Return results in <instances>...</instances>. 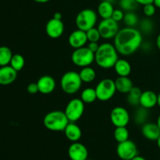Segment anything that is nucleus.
Returning a JSON list of instances; mask_svg holds the SVG:
<instances>
[{"label": "nucleus", "instance_id": "obj_1", "mask_svg": "<svg viewBox=\"0 0 160 160\" xmlns=\"http://www.w3.org/2000/svg\"><path fill=\"white\" fill-rule=\"evenodd\" d=\"M113 39V45L119 54L125 56H131L135 53L142 46L143 42L140 30L129 27L120 29Z\"/></svg>", "mask_w": 160, "mask_h": 160}, {"label": "nucleus", "instance_id": "obj_2", "mask_svg": "<svg viewBox=\"0 0 160 160\" xmlns=\"http://www.w3.org/2000/svg\"><path fill=\"white\" fill-rule=\"evenodd\" d=\"M119 59V53L113 44L104 42L99 45L95 53V62L101 68L109 69L114 67Z\"/></svg>", "mask_w": 160, "mask_h": 160}, {"label": "nucleus", "instance_id": "obj_3", "mask_svg": "<svg viewBox=\"0 0 160 160\" xmlns=\"http://www.w3.org/2000/svg\"><path fill=\"white\" fill-rule=\"evenodd\" d=\"M69 122L70 121L65 112L59 110L49 111L43 119V124L45 128L54 132L64 131Z\"/></svg>", "mask_w": 160, "mask_h": 160}, {"label": "nucleus", "instance_id": "obj_4", "mask_svg": "<svg viewBox=\"0 0 160 160\" xmlns=\"http://www.w3.org/2000/svg\"><path fill=\"white\" fill-rule=\"evenodd\" d=\"M82 80L79 72L69 71L64 73L60 79V86L65 93L74 94L78 93L82 86Z\"/></svg>", "mask_w": 160, "mask_h": 160}, {"label": "nucleus", "instance_id": "obj_5", "mask_svg": "<svg viewBox=\"0 0 160 160\" xmlns=\"http://www.w3.org/2000/svg\"><path fill=\"white\" fill-rule=\"evenodd\" d=\"M98 20V15L92 9H84L80 11L75 19V23L78 29L87 31L91 28H95Z\"/></svg>", "mask_w": 160, "mask_h": 160}, {"label": "nucleus", "instance_id": "obj_6", "mask_svg": "<svg viewBox=\"0 0 160 160\" xmlns=\"http://www.w3.org/2000/svg\"><path fill=\"white\" fill-rule=\"evenodd\" d=\"M71 61L78 67H88L95 61V53L87 46L75 49L71 54Z\"/></svg>", "mask_w": 160, "mask_h": 160}, {"label": "nucleus", "instance_id": "obj_7", "mask_svg": "<svg viewBox=\"0 0 160 160\" xmlns=\"http://www.w3.org/2000/svg\"><path fill=\"white\" fill-rule=\"evenodd\" d=\"M98 100L107 101L112 99L117 92L115 81L111 78H103L95 88Z\"/></svg>", "mask_w": 160, "mask_h": 160}, {"label": "nucleus", "instance_id": "obj_8", "mask_svg": "<svg viewBox=\"0 0 160 160\" xmlns=\"http://www.w3.org/2000/svg\"><path fill=\"white\" fill-rule=\"evenodd\" d=\"M84 111V102L81 98H74L67 103L64 112L70 122H76L82 117Z\"/></svg>", "mask_w": 160, "mask_h": 160}, {"label": "nucleus", "instance_id": "obj_9", "mask_svg": "<svg viewBox=\"0 0 160 160\" xmlns=\"http://www.w3.org/2000/svg\"><path fill=\"white\" fill-rule=\"evenodd\" d=\"M97 28L99 31L101 37L104 39H114L120 31L118 22L115 21L112 18L102 19L99 22Z\"/></svg>", "mask_w": 160, "mask_h": 160}, {"label": "nucleus", "instance_id": "obj_10", "mask_svg": "<svg viewBox=\"0 0 160 160\" xmlns=\"http://www.w3.org/2000/svg\"><path fill=\"white\" fill-rule=\"evenodd\" d=\"M117 153L122 160H131L138 155V150L135 143L131 140L119 143L117 147Z\"/></svg>", "mask_w": 160, "mask_h": 160}, {"label": "nucleus", "instance_id": "obj_11", "mask_svg": "<svg viewBox=\"0 0 160 160\" xmlns=\"http://www.w3.org/2000/svg\"><path fill=\"white\" fill-rule=\"evenodd\" d=\"M130 119L129 112L123 107H115L111 111L110 120L116 127L127 126L129 123Z\"/></svg>", "mask_w": 160, "mask_h": 160}, {"label": "nucleus", "instance_id": "obj_12", "mask_svg": "<svg viewBox=\"0 0 160 160\" xmlns=\"http://www.w3.org/2000/svg\"><path fill=\"white\" fill-rule=\"evenodd\" d=\"M65 27L62 20L52 18L45 25V31L47 35L51 39H59L63 35Z\"/></svg>", "mask_w": 160, "mask_h": 160}, {"label": "nucleus", "instance_id": "obj_13", "mask_svg": "<svg viewBox=\"0 0 160 160\" xmlns=\"http://www.w3.org/2000/svg\"><path fill=\"white\" fill-rule=\"evenodd\" d=\"M68 155L71 160H86L88 157V151L81 143L73 142L68 148Z\"/></svg>", "mask_w": 160, "mask_h": 160}, {"label": "nucleus", "instance_id": "obj_14", "mask_svg": "<svg viewBox=\"0 0 160 160\" xmlns=\"http://www.w3.org/2000/svg\"><path fill=\"white\" fill-rule=\"evenodd\" d=\"M88 42L86 35V31H81V30H75L68 38V42L72 48L79 49L84 47L86 43Z\"/></svg>", "mask_w": 160, "mask_h": 160}, {"label": "nucleus", "instance_id": "obj_15", "mask_svg": "<svg viewBox=\"0 0 160 160\" xmlns=\"http://www.w3.org/2000/svg\"><path fill=\"white\" fill-rule=\"evenodd\" d=\"M39 93L42 94H50L55 90L56 86V80L50 75H43L37 82Z\"/></svg>", "mask_w": 160, "mask_h": 160}, {"label": "nucleus", "instance_id": "obj_16", "mask_svg": "<svg viewBox=\"0 0 160 160\" xmlns=\"http://www.w3.org/2000/svg\"><path fill=\"white\" fill-rule=\"evenodd\" d=\"M142 133L149 141H157L160 136V129L156 122H147L142 125Z\"/></svg>", "mask_w": 160, "mask_h": 160}, {"label": "nucleus", "instance_id": "obj_17", "mask_svg": "<svg viewBox=\"0 0 160 160\" xmlns=\"http://www.w3.org/2000/svg\"><path fill=\"white\" fill-rule=\"evenodd\" d=\"M17 77V72L10 65L0 67V85L6 86L13 83Z\"/></svg>", "mask_w": 160, "mask_h": 160}, {"label": "nucleus", "instance_id": "obj_18", "mask_svg": "<svg viewBox=\"0 0 160 160\" xmlns=\"http://www.w3.org/2000/svg\"><path fill=\"white\" fill-rule=\"evenodd\" d=\"M158 94L152 90L143 91L140 97L139 104L146 109H151L157 105Z\"/></svg>", "mask_w": 160, "mask_h": 160}, {"label": "nucleus", "instance_id": "obj_19", "mask_svg": "<svg viewBox=\"0 0 160 160\" xmlns=\"http://www.w3.org/2000/svg\"><path fill=\"white\" fill-rule=\"evenodd\" d=\"M63 132L66 137L72 142H78L82 136L81 129L75 122H69Z\"/></svg>", "mask_w": 160, "mask_h": 160}, {"label": "nucleus", "instance_id": "obj_20", "mask_svg": "<svg viewBox=\"0 0 160 160\" xmlns=\"http://www.w3.org/2000/svg\"><path fill=\"white\" fill-rule=\"evenodd\" d=\"M117 91L123 94H128L134 87V83L129 77L118 76L115 80Z\"/></svg>", "mask_w": 160, "mask_h": 160}, {"label": "nucleus", "instance_id": "obj_21", "mask_svg": "<svg viewBox=\"0 0 160 160\" xmlns=\"http://www.w3.org/2000/svg\"><path fill=\"white\" fill-rule=\"evenodd\" d=\"M114 71L118 76L128 77L131 73V65L127 60L120 59L116 62L113 67Z\"/></svg>", "mask_w": 160, "mask_h": 160}, {"label": "nucleus", "instance_id": "obj_22", "mask_svg": "<svg viewBox=\"0 0 160 160\" xmlns=\"http://www.w3.org/2000/svg\"><path fill=\"white\" fill-rule=\"evenodd\" d=\"M113 4L106 1H102L98 6V14L102 19L111 18L114 11Z\"/></svg>", "mask_w": 160, "mask_h": 160}, {"label": "nucleus", "instance_id": "obj_23", "mask_svg": "<svg viewBox=\"0 0 160 160\" xmlns=\"http://www.w3.org/2000/svg\"><path fill=\"white\" fill-rule=\"evenodd\" d=\"M79 75L83 83H92L96 78V72L95 69L90 66L82 67L79 72Z\"/></svg>", "mask_w": 160, "mask_h": 160}, {"label": "nucleus", "instance_id": "obj_24", "mask_svg": "<svg viewBox=\"0 0 160 160\" xmlns=\"http://www.w3.org/2000/svg\"><path fill=\"white\" fill-rule=\"evenodd\" d=\"M81 99L84 104H92L98 99L95 89L88 87L83 89L81 93Z\"/></svg>", "mask_w": 160, "mask_h": 160}, {"label": "nucleus", "instance_id": "obj_25", "mask_svg": "<svg viewBox=\"0 0 160 160\" xmlns=\"http://www.w3.org/2000/svg\"><path fill=\"white\" fill-rule=\"evenodd\" d=\"M12 53L7 46H0V67L9 65L12 56Z\"/></svg>", "mask_w": 160, "mask_h": 160}, {"label": "nucleus", "instance_id": "obj_26", "mask_svg": "<svg viewBox=\"0 0 160 160\" xmlns=\"http://www.w3.org/2000/svg\"><path fill=\"white\" fill-rule=\"evenodd\" d=\"M142 93V89L138 86H134L128 94V102L132 106H137L140 102V97Z\"/></svg>", "mask_w": 160, "mask_h": 160}, {"label": "nucleus", "instance_id": "obj_27", "mask_svg": "<svg viewBox=\"0 0 160 160\" xmlns=\"http://www.w3.org/2000/svg\"><path fill=\"white\" fill-rule=\"evenodd\" d=\"M129 131H128L127 126L116 127L115 130H114V138L118 143H121L129 140Z\"/></svg>", "mask_w": 160, "mask_h": 160}, {"label": "nucleus", "instance_id": "obj_28", "mask_svg": "<svg viewBox=\"0 0 160 160\" xmlns=\"http://www.w3.org/2000/svg\"><path fill=\"white\" fill-rule=\"evenodd\" d=\"M148 110V109L144 108L142 107L136 110L134 116V122L137 124H138V125H143L145 122H147L146 121L148 119V115H149Z\"/></svg>", "mask_w": 160, "mask_h": 160}, {"label": "nucleus", "instance_id": "obj_29", "mask_svg": "<svg viewBox=\"0 0 160 160\" xmlns=\"http://www.w3.org/2000/svg\"><path fill=\"white\" fill-rule=\"evenodd\" d=\"M25 64V59L21 54H13L12 56V59H11L10 64L9 65L16 70L17 72L22 70L23 67H24Z\"/></svg>", "mask_w": 160, "mask_h": 160}, {"label": "nucleus", "instance_id": "obj_30", "mask_svg": "<svg viewBox=\"0 0 160 160\" xmlns=\"http://www.w3.org/2000/svg\"><path fill=\"white\" fill-rule=\"evenodd\" d=\"M123 21H124L127 27L134 28L139 23L138 16L134 12H127L124 14Z\"/></svg>", "mask_w": 160, "mask_h": 160}, {"label": "nucleus", "instance_id": "obj_31", "mask_svg": "<svg viewBox=\"0 0 160 160\" xmlns=\"http://www.w3.org/2000/svg\"><path fill=\"white\" fill-rule=\"evenodd\" d=\"M120 9L126 12H134L138 7V3L135 0H120L119 1Z\"/></svg>", "mask_w": 160, "mask_h": 160}, {"label": "nucleus", "instance_id": "obj_32", "mask_svg": "<svg viewBox=\"0 0 160 160\" xmlns=\"http://www.w3.org/2000/svg\"><path fill=\"white\" fill-rule=\"evenodd\" d=\"M139 27H140L141 32H143L145 34H149L153 31L154 24H153V22L149 19V17H147V18L141 20V22L139 23Z\"/></svg>", "mask_w": 160, "mask_h": 160}, {"label": "nucleus", "instance_id": "obj_33", "mask_svg": "<svg viewBox=\"0 0 160 160\" xmlns=\"http://www.w3.org/2000/svg\"><path fill=\"white\" fill-rule=\"evenodd\" d=\"M88 40L89 42H98L101 39V35L98 28H92L90 30L86 31Z\"/></svg>", "mask_w": 160, "mask_h": 160}, {"label": "nucleus", "instance_id": "obj_34", "mask_svg": "<svg viewBox=\"0 0 160 160\" xmlns=\"http://www.w3.org/2000/svg\"><path fill=\"white\" fill-rule=\"evenodd\" d=\"M156 11V7L153 3L152 4H148L144 6L143 13L146 17H152L155 15Z\"/></svg>", "mask_w": 160, "mask_h": 160}, {"label": "nucleus", "instance_id": "obj_35", "mask_svg": "<svg viewBox=\"0 0 160 160\" xmlns=\"http://www.w3.org/2000/svg\"><path fill=\"white\" fill-rule=\"evenodd\" d=\"M124 13L122 10L121 9H114L113 13H112V15L111 18L113 19L115 21L120 22L121 20H123V17H124Z\"/></svg>", "mask_w": 160, "mask_h": 160}, {"label": "nucleus", "instance_id": "obj_36", "mask_svg": "<svg viewBox=\"0 0 160 160\" xmlns=\"http://www.w3.org/2000/svg\"><path fill=\"white\" fill-rule=\"evenodd\" d=\"M27 90L30 94H35L38 93V86L37 83H31L28 84V87H27Z\"/></svg>", "mask_w": 160, "mask_h": 160}, {"label": "nucleus", "instance_id": "obj_37", "mask_svg": "<svg viewBox=\"0 0 160 160\" xmlns=\"http://www.w3.org/2000/svg\"><path fill=\"white\" fill-rule=\"evenodd\" d=\"M87 47L91 50V51L93 52L94 53H95V52L98 50V47H99V45H98V42H89Z\"/></svg>", "mask_w": 160, "mask_h": 160}, {"label": "nucleus", "instance_id": "obj_38", "mask_svg": "<svg viewBox=\"0 0 160 160\" xmlns=\"http://www.w3.org/2000/svg\"><path fill=\"white\" fill-rule=\"evenodd\" d=\"M137 2L138 4L142 5V6H145V5L148 4H152L153 3L154 0H135Z\"/></svg>", "mask_w": 160, "mask_h": 160}, {"label": "nucleus", "instance_id": "obj_39", "mask_svg": "<svg viewBox=\"0 0 160 160\" xmlns=\"http://www.w3.org/2000/svg\"><path fill=\"white\" fill-rule=\"evenodd\" d=\"M62 13L59 12H56L55 13L54 15H53V18L57 19V20H62Z\"/></svg>", "mask_w": 160, "mask_h": 160}, {"label": "nucleus", "instance_id": "obj_40", "mask_svg": "<svg viewBox=\"0 0 160 160\" xmlns=\"http://www.w3.org/2000/svg\"><path fill=\"white\" fill-rule=\"evenodd\" d=\"M156 46H157V48L159 49V50L160 51V34L157 36V38H156Z\"/></svg>", "mask_w": 160, "mask_h": 160}, {"label": "nucleus", "instance_id": "obj_41", "mask_svg": "<svg viewBox=\"0 0 160 160\" xmlns=\"http://www.w3.org/2000/svg\"><path fill=\"white\" fill-rule=\"evenodd\" d=\"M131 160H146V159H145L144 157H142V156H141V155H136L134 158H133Z\"/></svg>", "mask_w": 160, "mask_h": 160}, {"label": "nucleus", "instance_id": "obj_42", "mask_svg": "<svg viewBox=\"0 0 160 160\" xmlns=\"http://www.w3.org/2000/svg\"><path fill=\"white\" fill-rule=\"evenodd\" d=\"M153 4L156 6V8H159L160 9V0H154Z\"/></svg>", "mask_w": 160, "mask_h": 160}, {"label": "nucleus", "instance_id": "obj_43", "mask_svg": "<svg viewBox=\"0 0 160 160\" xmlns=\"http://www.w3.org/2000/svg\"><path fill=\"white\" fill-rule=\"evenodd\" d=\"M33 1H34L35 3H48V2H49L50 0H33Z\"/></svg>", "mask_w": 160, "mask_h": 160}, {"label": "nucleus", "instance_id": "obj_44", "mask_svg": "<svg viewBox=\"0 0 160 160\" xmlns=\"http://www.w3.org/2000/svg\"><path fill=\"white\" fill-rule=\"evenodd\" d=\"M157 105L160 108V93L158 94V98H157Z\"/></svg>", "mask_w": 160, "mask_h": 160}, {"label": "nucleus", "instance_id": "obj_45", "mask_svg": "<svg viewBox=\"0 0 160 160\" xmlns=\"http://www.w3.org/2000/svg\"><path fill=\"white\" fill-rule=\"evenodd\" d=\"M156 123H157V125H159V129H160V115H159V117H158L157 122H156Z\"/></svg>", "mask_w": 160, "mask_h": 160}, {"label": "nucleus", "instance_id": "obj_46", "mask_svg": "<svg viewBox=\"0 0 160 160\" xmlns=\"http://www.w3.org/2000/svg\"><path fill=\"white\" fill-rule=\"evenodd\" d=\"M157 145H158V147H159V148L160 149V136H159V138H158L157 139Z\"/></svg>", "mask_w": 160, "mask_h": 160}, {"label": "nucleus", "instance_id": "obj_47", "mask_svg": "<svg viewBox=\"0 0 160 160\" xmlns=\"http://www.w3.org/2000/svg\"><path fill=\"white\" fill-rule=\"evenodd\" d=\"M102 1L109 2V3H112V4H113V3L116 2V0H102Z\"/></svg>", "mask_w": 160, "mask_h": 160}, {"label": "nucleus", "instance_id": "obj_48", "mask_svg": "<svg viewBox=\"0 0 160 160\" xmlns=\"http://www.w3.org/2000/svg\"><path fill=\"white\" fill-rule=\"evenodd\" d=\"M86 160H89V159H88H88H86Z\"/></svg>", "mask_w": 160, "mask_h": 160}, {"label": "nucleus", "instance_id": "obj_49", "mask_svg": "<svg viewBox=\"0 0 160 160\" xmlns=\"http://www.w3.org/2000/svg\"><path fill=\"white\" fill-rule=\"evenodd\" d=\"M159 20H160V17H159Z\"/></svg>", "mask_w": 160, "mask_h": 160}]
</instances>
